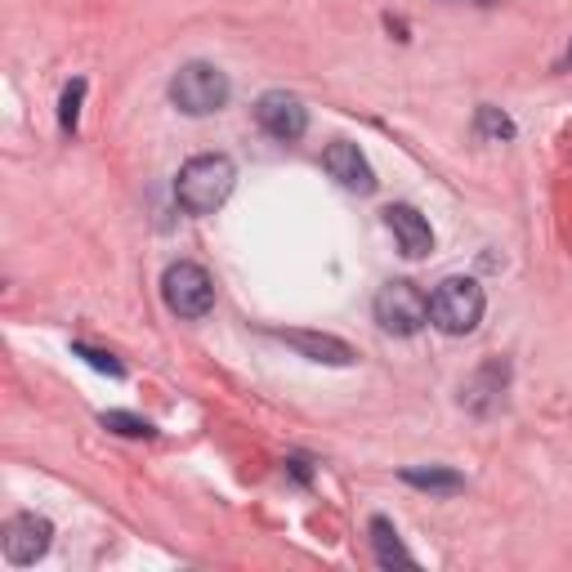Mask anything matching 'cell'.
Here are the masks:
<instances>
[{
	"label": "cell",
	"instance_id": "cell-3",
	"mask_svg": "<svg viewBox=\"0 0 572 572\" xmlns=\"http://www.w3.org/2000/svg\"><path fill=\"white\" fill-rule=\"evenodd\" d=\"M233 86L229 77L215 63H184L175 77H170V103L184 112V117H210V112H220L229 103Z\"/></svg>",
	"mask_w": 572,
	"mask_h": 572
},
{
	"label": "cell",
	"instance_id": "cell-16",
	"mask_svg": "<svg viewBox=\"0 0 572 572\" xmlns=\"http://www.w3.org/2000/svg\"><path fill=\"white\" fill-rule=\"evenodd\" d=\"M479 134H483V139H515V121L501 112V108L483 103V108H479Z\"/></svg>",
	"mask_w": 572,
	"mask_h": 572
},
{
	"label": "cell",
	"instance_id": "cell-12",
	"mask_svg": "<svg viewBox=\"0 0 572 572\" xmlns=\"http://www.w3.org/2000/svg\"><path fill=\"white\" fill-rule=\"evenodd\" d=\"M403 483H411V487H420V492H439V496H452V492L465 487V479H461L457 470H448V465H407V470H403Z\"/></svg>",
	"mask_w": 572,
	"mask_h": 572
},
{
	"label": "cell",
	"instance_id": "cell-8",
	"mask_svg": "<svg viewBox=\"0 0 572 572\" xmlns=\"http://www.w3.org/2000/svg\"><path fill=\"white\" fill-rule=\"evenodd\" d=\"M322 166H327V175H331L340 188H349V193H358V197L376 193V170H372L367 153L358 148V143H349V139H336V143H331V148L322 153Z\"/></svg>",
	"mask_w": 572,
	"mask_h": 572
},
{
	"label": "cell",
	"instance_id": "cell-10",
	"mask_svg": "<svg viewBox=\"0 0 572 572\" xmlns=\"http://www.w3.org/2000/svg\"><path fill=\"white\" fill-rule=\"evenodd\" d=\"M385 224L398 238V246H403L407 260H425L429 251H435V229H429V220H425L416 206H389L385 210Z\"/></svg>",
	"mask_w": 572,
	"mask_h": 572
},
{
	"label": "cell",
	"instance_id": "cell-9",
	"mask_svg": "<svg viewBox=\"0 0 572 572\" xmlns=\"http://www.w3.org/2000/svg\"><path fill=\"white\" fill-rule=\"evenodd\" d=\"M273 340L292 344L300 358H309V363H322V367H349L353 358H358L340 336H327V331H273Z\"/></svg>",
	"mask_w": 572,
	"mask_h": 572
},
{
	"label": "cell",
	"instance_id": "cell-7",
	"mask_svg": "<svg viewBox=\"0 0 572 572\" xmlns=\"http://www.w3.org/2000/svg\"><path fill=\"white\" fill-rule=\"evenodd\" d=\"M255 121H260V130H264L268 139L296 143V139H305V130H309V108H305L296 95H286V90H268V95H260V103H255Z\"/></svg>",
	"mask_w": 572,
	"mask_h": 572
},
{
	"label": "cell",
	"instance_id": "cell-4",
	"mask_svg": "<svg viewBox=\"0 0 572 572\" xmlns=\"http://www.w3.org/2000/svg\"><path fill=\"white\" fill-rule=\"evenodd\" d=\"M162 300H166V309H170L175 318L197 322V318H206V314L215 309V282H210V273H206L201 264L175 260V264L162 273Z\"/></svg>",
	"mask_w": 572,
	"mask_h": 572
},
{
	"label": "cell",
	"instance_id": "cell-17",
	"mask_svg": "<svg viewBox=\"0 0 572 572\" xmlns=\"http://www.w3.org/2000/svg\"><path fill=\"white\" fill-rule=\"evenodd\" d=\"M286 470H292L300 483H309V479H314V465H309L305 457H292V461H286Z\"/></svg>",
	"mask_w": 572,
	"mask_h": 572
},
{
	"label": "cell",
	"instance_id": "cell-5",
	"mask_svg": "<svg viewBox=\"0 0 572 572\" xmlns=\"http://www.w3.org/2000/svg\"><path fill=\"white\" fill-rule=\"evenodd\" d=\"M372 314H376L381 331H389V336H416L429 322V296L420 292L416 282L394 277V282H385L381 292H376Z\"/></svg>",
	"mask_w": 572,
	"mask_h": 572
},
{
	"label": "cell",
	"instance_id": "cell-6",
	"mask_svg": "<svg viewBox=\"0 0 572 572\" xmlns=\"http://www.w3.org/2000/svg\"><path fill=\"white\" fill-rule=\"evenodd\" d=\"M54 546V524L45 515H14L6 528H0V550L14 568H28L36 559H45Z\"/></svg>",
	"mask_w": 572,
	"mask_h": 572
},
{
	"label": "cell",
	"instance_id": "cell-11",
	"mask_svg": "<svg viewBox=\"0 0 572 572\" xmlns=\"http://www.w3.org/2000/svg\"><path fill=\"white\" fill-rule=\"evenodd\" d=\"M372 550H376V563H381V568H416L411 550L403 546L398 528H394L385 515H376V519H372Z\"/></svg>",
	"mask_w": 572,
	"mask_h": 572
},
{
	"label": "cell",
	"instance_id": "cell-1",
	"mask_svg": "<svg viewBox=\"0 0 572 572\" xmlns=\"http://www.w3.org/2000/svg\"><path fill=\"white\" fill-rule=\"evenodd\" d=\"M238 188V166L233 157L224 153H201L193 162L179 166V179H175V201L188 210V215H215Z\"/></svg>",
	"mask_w": 572,
	"mask_h": 572
},
{
	"label": "cell",
	"instance_id": "cell-2",
	"mask_svg": "<svg viewBox=\"0 0 572 572\" xmlns=\"http://www.w3.org/2000/svg\"><path fill=\"white\" fill-rule=\"evenodd\" d=\"M483 309H487V296L474 277H443L429 296V322H435L443 336H470L479 322H483Z\"/></svg>",
	"mask_w": 572,
	"mask_h": 572
},
{
	"label": "cell",
	"instance_id": "cell-14",
	"mask_svg": "<svg viewBox=\"0 0 572 572\" xmlns=\"http://www.w3.org/2000/svg\"><path fill=\"white\" fill-rule=\"evenodd\" d=\"M99 425L112 429V435H125V439H153V435H157V425L143 420V416H134V411H103Z\"/></svg>",
	"mask_w": 572,
	"mask_h": 572
},
{
	"label": "cell",
	"instance_id": "cell-13",
	"mask_svg": "<svg viewBox=\"0 0 572 572\" xmlns=\"http://www.w3.org/2000/svg\"><path fill=\"white\" fill-rule=\"evenodd\" d=\"M81 103H86V77H77V81L63 86V99H58V125H63V134H77V125H81Z\"/></svg>",
	"mask_w": 572,
	"mask_h": 572
},
{
	"label": "cell",
	"instance_id": "cell-18",
	"mask_svg": "<svg viewBox=\"0 0 572 572\" xmlns=\"http://www.w3.org/2000/svg\"><path fill=\"white\" fill-rule=\"evenodd\" d=\"M568 67H572V45H568Z\"/></svg>",
	"mask_w": 572,
	"mask_h": 572
},
{
	"label": "cell",
	"instance_id": "cell-15",
	"mask_svg": "<svg viewBox=\"0 0 572 572\" xmlns=\"http://www.w3.org/2000/svg\"><path fill=\"white\" fill-rule=\"evenodd\" d=\"M72 353L86 358V363H90L95 372H103V376H112V381H121V376H125V367L117 363L112 353H103V349H95V344H86V340H72Z\"/></svg>",
	"mask_w": 572,
	"mask_h": 572
}]
</instances>
